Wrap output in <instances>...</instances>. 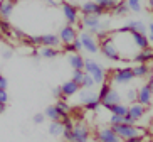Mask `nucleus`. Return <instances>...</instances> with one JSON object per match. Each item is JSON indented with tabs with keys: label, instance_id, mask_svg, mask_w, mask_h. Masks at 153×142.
Instances as JSON below:
<instances>
[{
	"label": "nucleus",
	"instance_id": "nucleus-1",
	"mask_svg": "<svg viewBox=\"0 0 153 142\" xmlns=\"http://www.w3.org/2000/svg\"><path fill=\"white\" fill-rule=\"evenodd\" d=\"M111 128L121 140H128V139H135V137L145 139V135H146V130L143 127H138V125L121 124V125H113Z\"/></svg>",
	"mask_w": 153,
	"mask_h": 142
},
{
	"label": "nucleus",
	"instance_id": "nucleus-2",
	"mask_svg": "<svg viewBox=\"0 0 153 142\" xmlns=\"http://www.w3.org/2000/svg\"><path fill=\"white\" fill-rule=\"evenodd\" d=\"M84 73H88L94 80V85H103L106 81V71L101 64H98L94 59H86L84 63Z\"/></svg>",
	"mask_w": 153,
	"mask_h": 142
},
{
	"label": "nucleus",
	"instance_id": "nucleus-3",
	"mask_svg": "<svg viewBox=\"0 0 153 142\" xmlns=\"http://www.w3.org/2000/svg\"><path fill=\"white\" fill-rule=\"evenodd\" d=\"M99 51H101L108 59L121 61V56H120V51H118V46H116V42H114V37L113 36H108L104 41L99 42Z\"/></svg>",
	"mask_w": 153,
	"mask_h": 142
},
{
	"label": "nucleus",
	"instance_id": "nucleus-4",
	"mask_svg": "<svg viewBox=\"0 0 153 142\" xmlns=\"http://www.w3.org/2000/svg\"><path fill=\"white\" fill-rule=\"evenodd\" d=\"M133 78H135L133 68H130V66H126V68H118V69H114V71L111 73V80H113V83H116V85L130 83Z\"/></svg>",
	"mask_w": 153,
	"mask_h": 142
},
{
	"label": "nucleus",
	"instance_id": "nucleus-5",
	"mask_svg": "<svg viewBox=\"0 0 153 142\" xmlns=\"http://www.w3.org/2000/svg\"><path fill=\"white\" fill-rule=\"evenodd\" d=\"M77 39L81 41L82 49H86L88 53H91V54H94V53L99 51V41L93 36V34H89V32H81V34L77 36Z\"/></svg>",
	"mask_w": 153,
	"mask_h": 142
},
{
	"label": "nucleus",
	"instance_id": "nucleus-6",
	"mask_svg": "<svg viewBox=\"0 0 153 142\" xmlns=\"http://www.w3.org/2000/svg\"><path fill=\"white\" fill-rule=\"evenodd\" d=\"M61 7H62L64 17L68 20V26H72V27H74V24L79 22V9H77L74 4H69V2H62Z\"/></svg>",
	"mask_w": 153,
	"mask_h": 142
},
{
	"label": "nucleus",
	"instance_id": "nucleus-7",
	"mask_svg": "<svg viewBox=\"0 0 153 142\" xmlns=\"http://www.w3.org/2000/svg\"><path fill=\"white\" fill-rule=\"evenodd\" d=\"M91 132L89 127L84 122H77L74 124V130H72V142H89Z\"/></svg>",
	"mask_w": 153,
	"mask_h": 142
},
{
	"label": "nucleus",
	"instance_id": "nucleus-8",
	"mask_svg": "<svg viewBox=\"0 0 153 142\" xmlns=\"http://www.w3.org/2000/svg\"><path fill=\"white\" fill-rule=\"evenodd\" d=\"M94 137L98 142H123L121 139L118 137L114 130L111 127H101L94 132Z\"/></svg>",
	"mask_w": 153,
	"mask_h": 142
},
{
	"label": "nucleus",
	"instance_id": "nucleus-9",
	"mask_svg": "<svg viewBox=\"0 0 153 142\" xmlns=\"http://www.w3.org/2000/svg\"><path fill=\"white\" fill-rule=\"evenodd\" d=\"M59 39H61V42H62L64 46H68V44H72V42L77 41V31L76 27H72V26H64L61 31H59Z\"/></svg>",
	"mask_w": 153,
	"mask_h": 142
},
{
	"label": "nucleus",
	"instance_id": "nucleus-10",
	"mask_svg": "<svg viewBox=\"0 0 153 142\" xmlns=\"http://www.w3.org/2000/svg\"><path fill=\"white\" fill-rule=\"evenodd\" d=\"M81 24L84 26V27L89 29V34H93L94 36V32L98 34L99 31H101V19L98 17V15H82L81 19Z\"/></svg>",
	"mask_w": 153,
	"mask_h": 142
},
{
	"label": "nucleus",
	"instance_id": "nucleus-11",
	"mask_svg": "<svg viewBox=\"0 0 153 142\" xmlns=\"http://www.w3.org/2000/svg\"><path fill=\"white\" fill-rule=\"evenodd\" d=\"M79 10L82 12V15H98V17H101L104 14L101 7L98 5V2H82L79 5Z\"/></svg>",
	"mask_w": 153,
	"mask_h": 142
},
{
	"label": "nucleus",
	"instance_id": "nucleus-12",
	"mask_svg": "<svg viewBox=\"0 0 153 142\" xmlns=\"http://www.w3.org/2000/svg\"><path fill=\"white\" fill-rule=\"evenodd\" d=\"M152 90H150L148 85H143L141 88H138V98H136V103H140V105L143 107H150V103H152Z\"/></svg>",
	"mask_w": 153,
	"mask_h": 142
},
{
	"label": "nucleus",
	"instance_id": "nucleus-13",
	"mask_svg": "<svg viewBox=\"0 0 153 142\" xmlns=\"http://www.w3.org/2000/svg\"><path fill=\"white\" fill-rule=\"evenodd\" d=\"M145 112H146V107L140 105V103H131V105L128 107V115H126V117H130V119L136 124V122L145 115Z\"/></svg>",
	"mask_w": 153,
	"mask_h": 142
},
{
	"label": "nucleus",
	"instance_id": "nucleus-14",
	"mask_svg": "<svg viewBox=\"0 0 153 142\" xmlns=\"http://www.w3.org/2000/svg\"><path fill=\"white\" fill-rule=\"evenodd\" d=\"M118 103H121V95L114 90V88H111V92L106 95V98H104L103 101H101V107H104V108H111V107L118 105Z\"/></svg>",
	"mask_w": 153,
	"mask_h": 142
},
{
	"label": "nucleus",
	"instance_id": "nucleus-15",
	"mask_svg": "<svg viewBox=\"0 0 153 142\" xmlns=\"http://www.w3.org/2000/svg\"><path fill=\"white\" fill-rule=\"evenodd\" d=\"M15 9V2H10V0H4V2H0V20H5V22H9L10 15L14 12Z\"/></svg>",
	"mask_w": 153,
	"mask_h": 142
},
{
	"label": "nucleus",
	"instance_id": "nucleus-16",
	"mask_svg": "<svg viewBox=\"0 0 153 142\" xmlns=\"http://www.w3.org/2000/svg\"><path fill=\"white\" fill-rule=\"evenodd\" d=\"M133 61L136 64H148V61H153V49L152 47H146V49L138 51L135 56H133Z\"/></svg>",
	"mask_w": 153,
	"mask_h": 142
},
{
	"label": "nucleus",
	"instance_id": "nucleus-17",
	"mask_svg": "<svg viewBox=\"0 0 153 142\" xmlns=\"http://www.w3.org/2000/svg\"><path fill=\"white\" fill-rule=\"evenodd\" d=\"M130 36H131V41H133V46H136L140 51L150 47V41H148V37L145 36V34H140V32H130Z\"/></svg>",
	"mask_w": 153,
	"mask_h": 142
},
{
	"label": "nucleus",
	"instance_id": "nucleus-18",
	"mask_svg": "<svg viewBox=\"0 0 153 142\" xmlns=\"http://www.w3.org/2000/svg\"><path fill=\"white\" fill-rule=\"evenodd\" d=\"M42 39V47H54V49H57V46H61V39H59L57 34H44V36H41Z\"/></svg>",
	"mask_w": 153,
	"mask_h": 142
},
{
	"label": "nucleus",
	"instance_id": "nucleus-19",
	"mask_svg": "<svg viewBox=\"0 0 153 142\" xmlns=\"http://www.w3.org/2000/svg\"><path fill=\"white\" fill-rule=\"evenodd\" d=\"M84 63H86V59L79 54V53H76V54H69V64L72 66L74 71H84Z\"/></svg>",
	"mask_w": 153,
	"mask_h": 142
},
{
	"label": "nucleus",
	"instance_id": "nucleus-20",
	"mask_svg": "<svg viewBox=\"0 0 153 142\" xmlns=\"http://www.w3.org/2000/svg\"><path fill=\"white\" fill-rule=\"evenodd\" d=\"M61 88H62V95H64V98H69V96H72V95H76L81 88H79V85H76L74 81H66V83H62L61 85Z\"/></svg>",
	"mask_w": 153,
	"mask_h": 142
},
{
	"label": "nucleus",
	"instance_id": "nucleus-21",
	"mask_svg": "<svg viewBox=\"0 0 153 142\" xmlns=\"http://www.w3.org/2000/svg\"><path fill=\"white\" fill-rule=\"evenodd\" d=\"M62 135L64 139H66V142H72V130H74V122H72L71 117H68V119H62Z\"/></svg>",
	"mask_w": 153,
	"mask_h": 142
},
{
	"label": "nucleus",
	"instance_id": "nucleus-22",
	"mask_svg": "<svg viewBox=\"0 0 153 142\" xmlns=\"http://www.w3.org/2000/svg\"><path fill=\"white\" fill-rule=\"evenodd\" d=\"M94 100H99L98 93H94L93 90H79V101H81V105H88V103H91Z\"/></svg>",
	"mask_w": 153,
	"mask_h": 142
},
{
	"label": "nucleus",
	"instance_id": "nucleus-23",
	"mask_svg": "<svg viewBox=\"0 0 153 142\" xmlns=\"http://www.w3.org/2000/svg\"><path fill=\"white\" fill-rule=\"evenodd\" d=\"M45 119H49L51 122H62V115H61V112L56 108V105H49L47 108H45L44 112Z\"/></svg>",
	"mask_w": 153,
	"mask_h": 142
},
{
	"label": "nucleus",
	"instance_id": "nucleus-24",
	"mask_svg": "<svg viewBox=\"0 0 153 142\" xmlns=\"http://www.w3.org/2000/svg\"><path fill=\"white\" fill-rule=\"evenodd\" d=\"M150 66L148 64H135L133 66V74H135V78H146L150 76Z\"/></svg>",
	"mask_w": 153,
	"mask_h": 142
},
{
	"label": "nucleus",
	"instance_id": "nucleus-25",
	"mask_svg": "<svg viewBox=\"0 0 153 142\" xmlns=\"http://www.w3.org/2000/svg\"><path fill=\"white\" fill-rule=\"evenodd\" d=\"M66 100H68V98H62V100H57V101H56V108L61 112L62 119H68L69 115H71V105H69Z\"/></svg>",
	"mask_w": 153,
	"mask_h": 142
},
{
	"label": "nucleus",
	"instance_id": "nucleus-26",
	"mask_svg": "<svg viewBox=\"0 0 153 142\" xmlns=\"http://www.w3.org/2000/svg\"><path fill=\"white\" fill-rule=\"evenodd\" d=\"M62 122H51L49 127H47V132H49V135H52V137H59V135H62Z\"/></svg>",
	"mask_w": 153,
	"mask_h": 142
},
{
	"label": "nucleus",
	"instance_id": "nucleus-27",
	"mask_svg": "<svg viewBox=\"0 0 153 142\" xmlns=\"http://www.w3.org/2000/svg\"><path fill=\"white\" fill-rule=\"evenodd\" d=\"M59 53H61V51L54 49V47H41V49H39V54H41L42 58H45V59H54L56 56H59Z\"/></svg>",
	"mask_w": 153,
	"mask_h": 142
},
{
	"label": "nucleus",
	"instance_id": "nucleus-28",
	"mask_svg": "<svg viewBox=\"0 0 153 142\" xmlns=\"http://www.w3.org/2000/svg\"><path fill=\"white\" fill-rule=\"evenodd\" d=\"M109 112H111V115L126 117V115H128V105H125V103H118V105L111 107V108H109Z\"/></svg>",
	"mask_w": 153,
	"mask_h": 142
},
{
	"label": "nucleus",
	"instance_id": "nucleus-29",
	"mask_svg": "<svg viewBox=\"0 0 153 142\" xmlns=\"http://www.w3.org/2000/svg\"><path fill=\"white\" fill-rule=\"evenodd\" d=\"M116 0H98V5L101 7V10L103 12H108V10H114V7H116Z\"/></svg>",
	"mask_w": 153,
	"mask_h": 142
},
{
	"label": "nucleus",
	"instance_id": "nucleus-30",
	"mask_svg": "<svg viewBox=\"0 0 153 142\" xmlns=\"http://www.w3.org/2000/svg\"><path fill=\"white\" fill-rule=\"evenodd\" d=\"M82 49V44L81 41L77 39L76 42H72V44H68V46H64V53H69V54H76L77 51Z\"/></svg>",
	"mask_w": 153,
	"mask_h": 142
},
{
	"label": "nucleus",
	"instance_id": "nucleus-31",
	"mask_svg": "<svg viewBox=\"0 0 153 142\" xmlns=\"http://www.w3.org/2000/svg\"><path fill=\"white\" fill-rule=\"evenodd\" d=\"M109 92H111V85H109L108 81H104L103 85H101V88H99V92H98V98H99L101 101H103Z\"/></svg>",
	"mask_w": 153,
	"mask_h": 142
},
{
	"label": "nucleus",
	"instance_id": "nucleus-32",
	"mask_svg": "<svg viewBox=\"0 0 153 142\" xmlns=\"http://www.w3.org/2000/svg\"><path fill=\"white\" fill-rule=\"evenodd\" d=\"M93 88H94V80L86 73L84 78H82V83H81V90H93Z\"/></svg>",
	"mask_w": 153,
	"mask_h": 142
},
{
	"label": "nucleus",
	"instance_id": "nucleus-33",
	"mask_svg": "<svg viewBox=\"0 0 153 142\" xmlns=\"http://www.w3.org/2000/svg\"><path fill=\"white\" fill-rule=\"evenodd\" d=\"M113 12H114L116 15H125V14H128L130 10H128V7H126V2H118Z\"/></svg>",
	"mask_w": 153,
	"mask_h": 142
},
{
	"label": "nucleus",
	"instance_id": "nucleus-34",
	"mask_svg": "<svg viewBox=\"0 0 153 142\" xmlns=\"http://www.w3.org/2000/svg\"><path fill=\"white\" fill-rule=\"evenodd\" d=\"M126 7H128V10H131V12H140V10H141V2H140V0H128V2H126Z\"/></svg>",
	"mask_w": 153,
	"mask_h": 142
},
{
	"label": "nucleus",
	"instance_id": "nucleus-35",
	"mask_svg": "<svg viewBox=\"0 0 153 142\" xmlns=\"http://www.w3.org/2000/svg\"><path fill=\"white\" fill-rule=\"evenodd\" d=\"M27 44H30L32 47H37V46H42V39L41 36H30V37H25V41Z\"/></svg>",
	"mask_w": 153,
	"mask_h": 142
},
{
	"label": "nucleus",
	"instance_id": "nucleus-36",
	"mask_svg": "<svg viewBox=\"0 0 153 142\" xmlns=\"http://www.w3.org/2000/svg\"><path fill=\"white\" fill-rule=\"evenodd\" d=\"M10 34L15 37V39H19V41H25V37H27V34L22 31V29L19 27H12V31H10Z\"/></svg>",
	"mask_w": 153,
	"mask_h": 142
},
{
	"label": "nucleus",
	"instance_id": "nucleus-37",
	"mask_svg": "<svg viewBox=\"0 0 153 142\" xmlns=\"http://www.w3.org/2000/svg\"><path fill=\"white\" fill-rule=\"evenodd\" d=\"M84 71H72V78L71 81H74L76 85H79V88H81V83H82V78H84Z\"/></svg>",
	"mask_w": 153,
	"mask_h": 142
},
{
	"label": "nucleus",
	"instance_id": "nucleus-38",
	"mask_svg": "<svg viewBox=\"0 0 153 142\" xmlns=\"http://www.w3.org/2000/svg\"><path fill=\"white\" fill-rule=\"evenodd\" d=\"M121 124H125V117L109 115V127H113V125H121Z\"/></svg>",
	"mask_w": 153,
	"mask_h": 142
},
{
	"label": "nucleus",
	"instance_id": "nucleus-39",
	"mask_svg": "<svg viewBox=\"0 0 153 142\" xmlns=\"http://www.w3.org/2000/svg\"><path fill=\"white\" fill-rule=\"evenodd\" d=\"M99 107H101V100H94V101H91V103H88V105H84V108L89 112H98Z\"/></svg>",
	"mask_w": 153,
	"mask_h": 142
},
{
	"label": "nucleus",
	"instance_id": "nucleus-40",
	"mask_svg": "<svg viewBox=\"0 0 153 142\" xmlns=\"http://www.w3.org/2000/svg\"><path fill=\"white\" fill-rule=\"evenodd\" d=\"M126 98H128V101H131V103H136V98H138V90H136V88H131V90H128V93H126Z\"/></svg>",
	"mask_w": 153,
	"mask_h": 142
},
{
	"label": "nucleus",
	"instance_id": "nucleus-41",
	"mask_svg": "<svg viewBox=\"0 0 153 142\" xmlns=\"http://www.w3.org/2000/svg\"><path fill=\"white\" fill-rule=\"evenodd\" d=\"M44 120H45V115L44 113H34V117H32V122L37 124V125L44 124Z\"/></svg>",
	"mask_w": 153,
	"mask_h": 142
},
{
	"label": "nucleus",
	"instance_id": "nucleus-42",
	"mask_svg": "<svg viewBox=\"0 0 153 142\" xmlns=\"http://www.w3.org/2000/svg\"><path fill=\"white\" fill-rule=\"evenodd\" d=\"M12 27L9 26V22H5V20H0V32H4V34H10Z\"/></svg>",
	"mask_w": 153,
	"mask_h": 142
},
{
	"label": "nucleus",
	"instance_id": "nucleus-43",
	"mask_svg": "<svg viewBox=\"0 0 153 142\" xmlns=\"http://www.w3.org/2000/svg\"><path fill=\"white\" fill-rule=\"evenodd\" d=\"M52 95L56 96V100H62V98H64L62 88H61V86H54V88H52Z\"/></svg>",
	"mask_w": 153,
	"mask_h": 142
},
{
	"label": "nucleus",
	"instance_id": "nucleus-44",
	"mask_svg": "<svg viewBox=\"0 0 153 142\" xmlns=\"http://www.w3.org/2000/svg\"><path fill=\"white\" fill-rule=\"evenodd\" d=\"M146 32H148V34H146L148 41H150V42H153V20L148 24V26H146Z\"/></svg>",
	"mask_w": 153,
	"mask_h": 142
},
{
	"label": "nucleus",
	"instance_id": "nucleus-45",
	"mask_svg": "<svg viewBox=\"0 0 153 142\" xmlns=\"http://www.w3.org/2000/svg\"><path fill=\"white\" fill-rule=\"evenodd\" d=\"M0 92H7V78L0 76Z\"/></svg>",
	"mask_w": 153,
	"mask_h": 142
},
{
	"label": "nucleus",
	"instance_id": "nucleus-46",
	"mask_svg": "<svg viewBox=\"0 0 153 142\" xmlns=\"http://www.w3.org/2000/svg\"><path fill=\"white\" fill-rule=\"evenodd\" d=\"M9 101V95H7V92H0V103H7Z\"/></svg>",
	"mask_w": 153,
	"mask_h": 142
},
{
	"label": "nucleus",
	"instance_id": "nucleus-47",
	"mask_svg": "<svg viewBox=\"0 0 153 142\" xmlns=\"http://www.w3.org/2000/svg\"><path fill=\"white\" fill-rule=\"evenodd\" d=\"M10 58H12V51L10 49L4 51V59H10Z\"/></svg>",
	"mask_w": 153,
	"mask_h": 142
},
{
	"label": "nucleus",
	"instance_id": "nucleus-48",
	"mask_svg": "<svg viewBox=\"0 0 153 142\" xmlns=\"http://www.w3.org/2000/svg\"><path fill=\"white\" fill-rule=\"evenodd\" d=\"M150 86V90H152V93H153V71H152V74H150V80H148V83H146Z\"/></svg>",
	"mask_w": 153,
	"mask_h": 142
},
{
	"label": "nucleus",
	"instance_id": "nucleus-49",
	"mask_svg": "<svg viewBox=\"0 0 153 142\" xmlns=\"http://www.w3.org/2000/svg\"><path fill=\"white\" fill-rule=\"evenodd\" d=\"M145 139H140V137H135V139H128V140H123V142H143Z\"/></svg>",
	"mask_w": 153,
	"mask_h": 142
},
{
	"label": "nucleus",
	"instance_id": "nucleus-50",
	"mask_svg": "<svg viewBox=\"0 0 153 142\" xmlns=\"http://www.w3.org/2000/svg\"><path fill=\"white\" fill-rule=\"evenodd\" d=\"M146 134H150V135H153V122H150L148 128H146Z\"/></svg>",
	"mask_w": 153,
	"mask_h": 142
},
{
	"label": "nucleus",
	"instance_id": "nucleus-51",
	"mask_svg": "<svg viewBox=\"0 0 153 142\" xmlns=\"http://www.w3.org/2000/svg\"><path fill=\"white\" fill-rule=\"evenodd\" d=\"M148 7H150V10L153 12V0H148Z\"/></svg>",
	"mask_w": 153,
	"mask_h": 142
},
{
	"label": "nucleus",
	"instance_id": "nucleus-52",
	"mask_svg": "<svg viewBox=\"0 0 153 142\" xmlns=\"http://www.w3.org/2000/svg\"><path fill=\"white\" fill-rule=\"evenodd\" d=\"M4 112H5V105L4 103H0V113H4Z\"/></svg>",
	"mask_w": 153,
	"mask_h": 142
},
{
	"label": "nucleus",
	"instance_id": "nucleus-53",
	"mask_svg": "<svg viewBox=\"0 0 153 142\" xmlns=\"http://www.w3.org/2000/svg\"><path fill=\"white\" fill-rule=\"evenodd\" d=\"M0 76H2V73H0Z\"/></svg>",
	"mask_w": 153,
	"mask_h": 142
},
{
	"label": "nucleus",
	"instance_id": "nucleus-54",
	"mask_svg": "<svg viewBox=\"0 0 153 142\" xmlns=\"http://www.w3.org/2000/svg\"><path fill=\"white\" fill-rule=\"evenodd\" d=\"M64 142H66V140H64Z\"/></svg>",
	"mask_w": 153,
	"mask_h": 142
}]
</instances>
